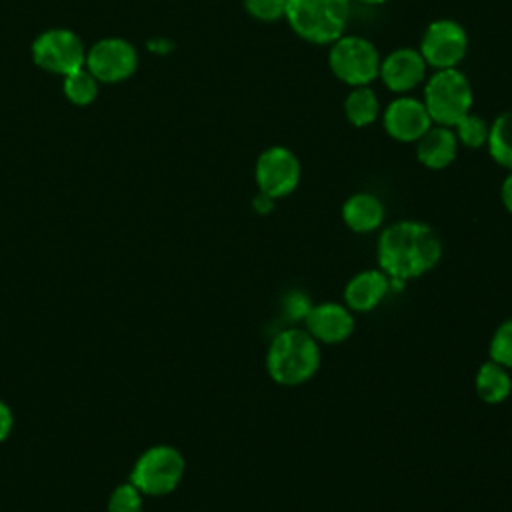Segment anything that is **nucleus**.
Segmentation results:
<instances>
[{
  "label": "nucleus",
  "mask_w": 512,
  "mask_h": 512,
  "mask_svg": "<svg viewBox=\"0 0 512 512\" xmlns=\"http://www.w3.org/2000/svg\"><path fill=\"white\" fill-rule=\"evenodd\" d=\"M440 258V236L426 222L396 220L378 236V268L388 274L392 290H402L408 280L428 274Z\"/></svg>",
  "instance_id": "obj_1"
},
{
  "label": "nucleus",
  "mask_w": 512,
  "mask_h": 512,
  "mask_svg": "<svg viewBox=\"0 0 512 512\" xmlns=\"http://www.w3.org/2000/svg\"><path fill=\"white\" fill-rule=\"evenodd\" d=\"M320 344L306 328H284L268 344L266 372L280 386H300L320 370Z\"/></svg>",
  "instance_id": "obj_2"
},
{
  "label": "nucleus",
  "mask_w": 512,
  "mask_h": 512,
  "mask_svg": "<svg viewBox=\"0 0 512 512\" xmlns=\"http://www.w3.org/2000/svg\"><path fill=\"white\" fill-rule=\"evenodd\" d=\"M352 0H288L284 20L310 44L330 46L346 30Z\"/></svg>",
  "instance_id": "obj_3"
},
{
  "label": "nucleus",
  "mask_w": 512,
  "mask_h": 512,
  "mask_svg": "<svg viewBox=\"0 0 512 512\" xmlns=\"http://www.w3.org/2000/svg\"><path fill=\"white\" fill-rule=\"evenodd\" d=\"M186 472L184 454L172 444H152L134 460L128 480L146 496L162 498L172 494Z\"/></svg>",
  "instance_id": "obj_4"
},
{
  "label": "nucleus",
  "mask_w": 512,
  "mask_h": 512,
  "mask_svg": "<svg viewBox=\"0 0 512 512\" xmlns=\"http://www.w3.org/2000/svg\"><path fill=\"white\" fill-rule=\"evenodd\" d=\"M422 102L434 124L454 128L460 118L472 112V84L458 68L434 70V74L424 82Z\"/></svg>",
  "instance_id": "obj_5"
},
{
  "label": "nucleus",
  "mask_w": 512,
  "mask_h": 512,
  "mask_svg": "<svg viewBox=\"0 0 512 512\" xmlns=\"http://www.w3.org/2000/svg\"><path fill=\"white\" fill-rule=\"evenodd\" d=\"M382 56L378 48L364 36L342 34L328 48V66L332 74L354 86H370L380 74Z\"/></svg>",
  "instance_id": "obj_6"
},
{
  "label": "nucleus",
  "mask_w": 512,
  "mask_h": 512,
  "mask_svg": "<svg viewBox=\"0 0 512 512\" xmlns=\"http://www.w3.org/2000/svg\"><path fill=\"white\" fill-rule=\"evenodd\" d=\"M32 60L38 68L66 76L86 62L82 38L70 28H50L40 32L32 42Z\"/></svg>",
  "instance_id": "obj_7"
},
{
  "label": "nucleus",
  "mask_w": 512,
  "mask_h": 512,
  "mask_svg": "<svg viewBox=\"0 0 512 512\" xmlns=\"http://www.w3.org/2000/svg\"><path fill=\"white\" fill-rule=\"evenodd\" d=\"M468 46V32L460 22L452 18H438L426 26L418 50L428 68L446 70L458 68L468 54Z\"/></svg>",
  "instance_id": "obj_8"
},
{
  "label": "nucleus",
  "mask_w": 512,
  "mask_h": 512,
  "mask_svg": "<svg viewBox=\"0 0 512 512\" xmlns=\"http://www.w3.org/2000/svg\"><path fill=\"white\" fill-rule=\"evenodd\" d=\"M302 178V166L298 156L282 144L264 148L254 164V180L258 192L268 194L274 200L290 196Z\"/></svg>",
  "instance_id": "obj_9"
},
{
  "label": "nucleus",
  "mask_w": 512,
  "mask_h": 512,
  "mask_svg": "<svg viewBox=\"0 0 512 512\" xmlns=\"http://www.w3.org/2000/svg\"><path fill=\"white\" fill-rule=\"evenodd\" d=\"M84 66L100 84H118L136 72L138 52L134 44L124 38H102L86 50Z\"/></svg>",
  "instance_id": "obj_10"
},
{
  "label": "nucleus",
  "mask_w": 512,
  "mask_h": 512,
  "mask_svg": "<svg viewBox=\"0 0 512 512\" xmlns=\"http://www.w3.org/2000/svg\"><path fill=\"white\" fill-rule=\"evenodd\" d=\"M432 118L416 96L400 94L382 112V126L386 134L402 144H414L432 126Z\"/></svg>",
  "instance_id": "obj_11"
},
{
  "label": "nucleus",
  "mask_w": 512,
  "mask_h": 512,
  "mask_svg": "<svg viewBox=\"0 0 512 512\" xmlns=\"http://www.w3.org/2000/svg\"><path fill=\"white\" fill-rule=\"evenodd\" d=\"M302 322L318 344H342L356 328L354 312L344 302L312 304Z\"/></svg>",
  "instance_id": "obj_12"
},
{
  "label": "nucleus",
  "mask_w": 512,
  "mask_h": 512,
  "mask_svg": "<svg viewBox=\"0 0 512 512\" xmlns=\"http://www.w3.org/2000/svg\"><path fill=\"white\" fill-rule=\"evenodd\" d=\"M428 64L418 48H396L380 62L378 78L394 94H408L426 80Z\"/></svg>",
  "instance_id": "obj_13"
},
{
  "label": "nucleus",
  "mask_w": 512,
  "mask_h": 512,
  "mask_svg": "<svg viewBox=\"0 0 512 512\" xmlns=\"http://www.w3.org/2000/svg\"><path fill=\"white\" fill-rule=\"evenodd\" d=\"M392 290L390 278L380 268H368L354 274L344 286V304L356 312H370L382 304Z\"/></svg>",
  "instance_id": "obj_14"
},
{
  "label": "nucleus",
  "mask_w": 512,
  "mask_h": 512,
  "mask_svg": "<svg viewBox=\"0 0 512 512\" xmlns=\"http://www.w3.org/2000/svg\"><path fill=\"white\" fill-rule=\"evenodd\" d=\"M416 158L422 166L430 170H442L448 168L456 156H458V138L454 134V128L432 124L424 136H420L416 142Z\"/></svg>",
  "instance_id": "obj_15"
},
{
  "label": "nucleus",
  "mask_w": 512,
  "mask_h": 512,
  "mask_svg": "<svg viewBox=\"0 0 512 512\" xmlns=\"http://www.w3.org/2000/svg\"><path fill=\"white\" fill-rule=\"evenodd\" d=\"M342 220L356 234H370L384 222L386 208L372 192H354L342 204Z\"/></svg>",
  "instance_id": "obj_16"
},
{
  "label": "nucleus",
  "mask_w": 512,
  "mask_h": 512,
  "mask_svg": "<svg viewBox=\"0 0 512 512\" xmlns=\"http://www.w3.org/2000/svg\"><path fill=\"white\" fill-rule=\"evenodd\" d=\"M474 390L486 404H500L512 394L510 370L494 360H486L478 366L474 376Z\"/></svg>",
  "instance_id": "obj_17"
},
{
  "label": "nucleus",
  "mask_w": 512,
  "mask_h": 512,
  "mask_svg": "<svg viewBox=\"0 0 512 512\" xmlns=\"http://www.w3.org/2000/svg\"><path fill=\"white\" fill-rule=\"evenodd\" d=\"M344 116L356 128L374 124L380 116V100L372 86H354L344 98Z\"/></svg>",
  "instance_id": "obj_18"
},
{
  "label": "nucleus",
  "mask_w": 512,
  "mask_h": 512,
  "mask_svg": "<svg viewBox=\"0 0 512 512\" xmlns=\"http://www.w3.org/2000/svg\"><path fill=\"white\" fill-rule=\"evenodd\" d=\"M490 158L512 172V110L500 112L490 122L488 142H486Z\"/></svg>",
  "instance_id": "obj_19"
},
{
  "label": "nucleus",
  "mask_w": 512,
  "mask_h": 512,
  "mask_svg": "<svg viewBox=\"0 0 512 512\" xmlns=\"http://www.w3.org/2000/svg\"><path fill=\"white\" fill-rule=\"evenodd\" d=\"M100 82L92 76V72L82 66L66 76H62V92L68 102L74 106H88L96 100L98 96Z\"/></svg>",
  "instance_id": "obj_20"
},
{
  "label": "nucleus",
  "mask_w": 512,
  "mask_h": 512,
  "mask_svg": "<svg viewBox=\"0 0 512 512\" xmlns=\"http://www.w3.org/2000/svg\"><path fill=\"white\" fill-rule=\"evenodd\" d=\"M488 132H490V124L486 118L468 112L464 118H460L454 126V134L458 138V144L466 146V148H484L488 142Z\"/></svg>",
  "instance_id": "obj_21"
},
{
  "label": "nucleus",
  "mask_w": 512,
  "mask_h": 512,
  "mask_svg": "<svg viewBox=\"0 0 512 512\" xmlns=\"http://www.w3.org/2000/svg\"><path fill=\"white\" fill-rule=\"evenodd\" d=\"M144 494L130 482H120L112 488L106 500V512H144Z\"/></svg>",
  "instance_id": "obj_22"
},
{
  "label": "nucleus",
  "mask_w": 512,
  "mask_h": 512,
  "mask_svg": "<svg viewBox=\"0 0 512 512\" xmlns=\"http://www.w3.org/2000/svg\"><path fill=\"white\" fill-rule=\"evenodd\" d=\"M488 358L512 370V318L498 324L490 342H488Z\"/></svg>",
  "instance_id": "obj_23"
},
{
  "label": "nucleus",
  "mask_w": 512,
  "mask_h": 512,
  "mask_svg": "<svg viewBox=\"0 0 512 512\" xmlns=\"http://www.w3.org/2000/svg\"><path fill=\"white\" fill-rule=\"evenodd\" d=\"M244 10L258 22H278L286 16L288 0H242Z\"/></svg>",
  "instance_id": "obj_24"
},
{
  "label": "nucleus",
  "mask_w": 512,
  "mask_h": 512,
  "mask_svg": "<svg viewBox=\"0 0 512 512\" xmlns=\"http://www.w3.org/2000/svg\"><path fill=\"white\" fill-rule=\"evenodd\" d=\"M14 424V410L4 398H0V444L10 438V434L14 432Z\"/></svg>",
  "instance_id": "obj_25"
},
{
  "label": "nucleus",
  "mask_w": 512,
  "mask_h": 512,
  "mask_svg": "<svg viewBox=\"0 0 512 512\" xmlns=\"http://www.w3.org/2000/svg\"><path fill=\"white\" fill-rule=\"evenodd\" d=\"M274 204H276V200L270 198L268 194H262V192H258L256 198H254V202H252V206H254V210H256L258 214H268V212H272V210H274Z\"/></svg>",
  "instance_id": "obj_26"
},
{
  "label": "nucleus",
  "mask_w": 512,
  "mask_h": 512,
  "mask_svg": "<svg viewBox=\"0 0 512 512\" xmlns=\"http://www.w3.org/2000/svg\"><path fill=\"white\" fill-rule=\"evenodd\" d=\"M500 200H502L504 208L512 214V172L502 180V186H500Z\"/></svg>",
  "instance_id": "obj_27"
},
{
  "label": "nucleus",
  "mask_w": 512,
  "mask_h": 512,
  "mask_svg": "<svg viewBox=\"0 0 512 512\" xmlns=\"http://www.w3.org/2000/svg\"><path fill=\"white\" fill-rule=\"evenodd\" d=\"M360 4H366V6H380V4H386L388 0H358Z\"/></svg>",
  "instance_id": "obj_28"
}]
</instances>
